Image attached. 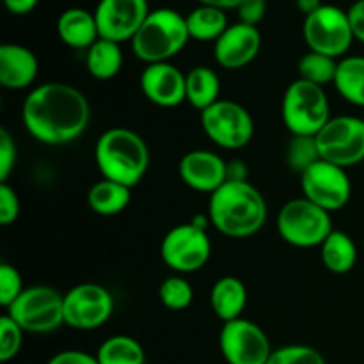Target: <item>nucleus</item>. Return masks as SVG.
<instances>
[{"label": "nucleus", "instance_id": "obj_10", "mask_svg": "<svg viewBox=\"0 0 364 364\" xmlns=\"http://www.w3.org/2000/svg\"><path fill=\"white\" fill-rule=\"evenodd\" d=\"M320 159L340 167L364 160V119L355 116L331 117L316 135Z\"/></svg>", "mask_w": 364, "mask_h": 364}, {"label": "nucleus", "instance_id": "obj_43", "mask_svg": "<svg viewBox=\"0 0 364 364\" xmlns=\"http://www.w3.org/2000/svg\"><path fill=\"white\" fill-rule=\"evenodd\" d=\"M199 4L203 6H212V7H219V9H237L244 0H198Z\"/></svg>", "mask_w": 364, "mask_h": 364}, {"label": "nucleus", "instance_id": "obj_11", "mask_svg": "<svg viewBox=\"0 0 364 364\" xmlns=\"http://www.w3.org/2000/svg\"><path fill=\"white\" fill-rule=\"evenodd\" d=\"M164 263L178 274H192L201 270L212 256V242L206 230L194 224H180L167 231L160 245Z\"/></svg>", "mask_w": 364, "mask_h": 364}, {"label": "nucleus", "instance_id": "obj_15", "mask_svg": "<svg viewBox=\"0 0 364 364\" xmlns=\"http://www.w3.org/2000/svg\"><path fill=\"white\" fill-rule=\"evenodd\" d=\"M149 13L148 0H100L95 11L100 38L132 43Z\"/></svg>", "mask_w": 364, "mask_h": 364}, {"label": "nucleus", "instance_id": "obj_14", "mask_svg": "<svg viewBox=\"0 0 364 364\" xmlns=\"http://www.w3.org/2000/svg\"><path fill=\"white\" fill-rule=\"evenodd\" d=\"M301 187L306 199L329 213L343 208L352 196L347 171L326 160H318L301 174Z\"/></svg>", "mask_w": 364, "mask_h": 364}, {"label": "nucleus", "instance_id": "obj_3", "mask_svg": "<svg viewBox=\"0 0 364 364\" xmlns=\"http://www.w3.org/2000/svg\"><path fill=\"white\" fill-rule=\"evenodd\" d=\"M96 166L105 180L135 187L149 167V149L144 139L128 128L103 132L95 148Z\"/></svg>", "mask_w": 364, "mask_h": 364}, {"label": "nucleus", "instance_id": "obj_25", "mask_svg": "<svg viewBox=\"0 0 364 364\" xmlns=\"http://www.w3.org/2000/svg\"><path fill=\"white\" fill-rule=\"evenodd\" d=\"M187 20V28L191 39H198V41H213L215 43L220 36L226 32L228 16L226 11L219 9V7L203 6L199 4L196 9L185 16Z\"/></svg>", "mask_w": 364, "mask_h": 364}, {"label": "nucleus", "instance_id": "obj_12", "mask_svg": "<svg viewBox=\"0 0 364 364\" xmlns=\"http://www.w3.org/2000/svg\"><path fill=\"white\" fill-rule=\"evenodd\" d=\"M219 348L228 364H267L274 352L265 331L247 318L224 323Z\"/></svg>", "mask_w": 364, "mask_h": 364}, {"label": "nucleus", "instance_id": "obj_36", "mask_svg": "<svg viewBox=\"0 0 364 364\" xmlns=\"http://www.w3.org/2000/svg\"><path fill=\"white\" fill-rule=\"evenodd\" d=\"M16 164V144L6 128L0 130V181L7 183Z\"/></svg>", "mask_w": 364, "mask_h": 364}, {"label": "nucleus", "instance_id": "obj_27", "mask_svg": "<svg viewBox=\"0 0 364 364\" xmlns=\"http://www.w3.org/2000/svg\"><path fill=\"white\" fill-rule=\"evenodd\" d=\"M85 66L96 80H110L123 68V52L119 43L100 38L85 53Z\"/></svg>", "mask_w": 364, "mask_h": 364}, {"label": "nucleus", "instance_id": "obj_2", "mask_svg": "<svg viewBox=\"0 0 364 364\" xmlns=\"http://www.w3.org/2000/svg\"><path fill=\"white\" fill-rule=\"evenodd\" d=\"M267 203L262 192L247 180H228L210 196L208 217L219 233L230 238H247L267 223Z\"/></svg>", "mask_w": 364, "mask_h": 364}, {"label": "nucleus", "instance_id": "obj_7", "mask_svg": "<svg viewBox=\"0 0 364 364\" xmlns=\"http://www.w3.org/2000/svg\"><path fill=\"white\" fill-rule=\"evenodd\" d=\"M7 315L32 334H46L64 323V295L52 287L25 288L7 308Z\"/></svg>", "mask_w": 364, "mask_h": 364}, {"label": "nucleus", "instance_id": "obj_28", "mask_svg": "<svg viewBox=\"0 0 364 364\" xmlns=\"http://www.w3.org/2000/svg\"><path fill=\"white\" fill-rule=\"evenodd\" d=\"M100 364H146L144 347L127 334L110 336L96 352Z\"/></svg>", "mask_w": 364, "mask_h": 364}, {"label": "nucleus", "instance_id": "obj_29", "mask_svg": "<svg viewBox=\"0 0 364 364\" xmlns=\"http://www.w3.org/2000/svg\"><path fill=\"white\" fill-rule=\"evenodd\" d=\"M297 70L299 78L323 87V85L331 84V82L334 84L338 60L329 55H323V53H316L309 50V52L306 53V55H302V59L299 60Z\"/></svg>", "mask_w": 364, "mask_h": 364}, {"label": "nucleus", "instance_id": "obj_16", "mask_svg": "<svg viewBox=\"0 0 364 364\" xmlns=\"http://www.w3.org/2000/svg\"><path fill=\"white\" fill-rule=\"evenodd\" d=\"M178 173L188 188L212 196L228 181V162L208 149H194L181 156Z\"/></svg>", "mask_w": 364, "mask_h": 364}, {"label": "nucleus", "instance_id": "obj_37", "mask_svg": "<svg viewBox=\"0 0 364 364\" xmlns=\"http://www.w3.org/2000/svg\"><path fill=\"white\" fill-rule=\"evenodd\" d=\"M237 13L242 23L258 27L259 21L265 18L267 0H244V2L237 7Z\"/></svg>", "mask_w": 364, "mask_h": 364}, {"label": "nucleus", "instance_id": "obj_20", "mask_svg": "<svg viewBox=\"0 0 364 364\" xmlns=\"http://www.w3.org/2000/svg\"><path fill=\"white\" fill-rule=\"evenodd\" d=\"M57 34L71 48L89 50L100 39L95 13L82 7L66 9L57 20Z\"/></svg>", "mask_w": 364, "mask_h": 364}, {"label": "nucleus", "instance_id": "obj_13", "mask_svg": "<svg viewBox=\"0 0 364 364\" xmlns=\"http://www.w3.org/2000/svg\"><path fill=\"white\" fill-rule=\"evenodd\" d=\"M114 313V297L105 287L80 283L64 295V323L77 331L105 326Z\"/></svg>", "mask_w": 364, "mask_h": 364}, {"label": "nucleus", "instance_id": "obj_21", "mask_svg": "<svg viewBox=\"0 0 364 364\" xmlns=\"http://www.w3.org/2000/svg\"><path fill=\"white\" fill-rule=\"evenodd\" d=\"M210 304L213 313L224 323L242 318V313L247 306V288L244 281L235 276H224L217 279L210 291Z\"/></svg>", "mask_w": 364, "mask_h": 364}, {"label": "nucleus", "instance_id": "obj_17", "mask_svg": "<svg viewBox=\"0 0 364 364\" xmlns=\"http://www.w3.org/2000/svg\"><path fill=\"white\" fill-rule=\"evenodd\" d=\"M141 89L151 103L173 109L187 100V75L171 63L146 64L141 75Z\"/></svg>", "mask_w": 364, "mask_h": 364}, {"label": "nucleus", "instance_id": "obj_23", "mask_svg": "<svg viewBox=\"0 0 364 364\" xmlns=\"http://www.w3.org/2000/svg\"><path fill=\"white\" fill-rule=\"evenodd\" d=\"M132 199V188L112 180H100L89 188L87 203L98 215L112 217L123 212Z\"/></svg>", "mask_w": 364, "mask_h": 364}, {"label": "nucleus", "instance_id": "obj_39", "mask_svg": "<svg viewBox=\"0 0 364 364\" xmlns=\"http://www.w3.org/2000/svg\"><path fill=\"white\" fill-rule=\"evenodd\" d=\"M347 13L352 25V32H354V38L364 45V0H355Z\"/></svg>", "mask_w": 364, "mask_h": 364}, {"label": "nucleus", "instance_id": "obj_22", "mask_svg": "<svg viewBox=\"0 0 364 364\" xmlns=\"http://www.w3.org/2000/svg\"><path fill=\"white\" fill-rule=\"evenodd\" d=\"M320 258L329 272L348 274L358 263V245L347 233L334 230L320 245Z\"/></svg>", "mask_w": 364, "mask_h": 364}, {"label": "nucleus", "instance_id": "obj_33", "mask_svg": "<svg viewBox=\"0 0 364 364\" xmlns=\"http://www.w3.org/2000/svg\"><path fill=\"white\" fill-rule=\"evenodd\" d=\"M267 364H327L316 348L308 345H287L276 348Z\"/></svg>", "mask_w": 364, "mask_h": 364}, {"label": "nucleus", "instance_id": "obj_5", "mask_svg": "<svg viewBox=\"0 0 364 364\" xmlns=\"http://www.w3.org/2000/svg\"><path fill=\"white\" fill-rule=\"evenodd\" d=\"M281 114L291 135L316 137L331 121L329 98L323 87L297 78L284 91Z\"/></svg>", "mask_w": 364, "mask_h": 364}, {"label": "nucleus", "instance_id": "obj_32", "mask_svg": "<svg viewBox=\"0 0 364 364\" xmlns=\"http://www.w3.org/2000/svg\"><path fill=\"white\" fill-rule=\"evenodd\" d=\"M23 334L25 331L7 313L0 316V361L9 363L20 354Z\"/></svg>", "mask_w": 364, "mask_h": 364}, {"label": "nucleus", "instance_id": "obj_6", "mask_svg": "<svg viewBox=\"0 0 364 364\" xmlns=\"http://www.w3.org/2000/svg\"><path fill=\"white\" fill-rule=\"evenodd\" d=\"M279 237L294 247H320L333 233L329 212L306 198L291 199L279 210L276 219Z\"/></svg>", "mask_w": 364, "mask_h": 364}, {"label": "nucleus", "instance_id": "obj_40", "mask_svg": "<svg viewBox=\"0 0 364 364\" xmlns=\"http://www.w3.org/2000/svg\"><path fill=\"white\" fill-rule=\"evenodd\" d=\"M39 4V0H4V6L9 11L11 14H28L36 9V6Z\"/></svg>", "mask_w": 364, "mask_h": 364}, {"label": "nucleus", "instance_id": "obj_31", "mask_svg": "<svg viewBox=\"0 0 364 364\" xmlns=\"http://www.w3.org/2000/svg\"><path fill=\"white\" fill-rule=\"evenodd\" d=\"M159 297L160 302L171 311H183L194 301V290L185 277L171 276L160 284Z\"/></svg>", "mask_w": 364, "mask_h": 364}, {"label": "nucleus", "instance_id": "obj_38", "mask_svg": "<svg viewBox=\"0 0 364 364\" xmlns=\"http://www.w3.org/2000/svg\"><path fill=\"white\" fill-rule=\"evenodd\" d=\"M48 364H100L96 355L82 350H63L53 355Z\"/></svg>", "mask_w": 364, "mask_h": 364}, {"label": "nucleus", "instance_id": "obj_1", "mask_svg": "<svg viewBox=\"0 0 364 364\" xmlns=\"http://www.w3.org/2000/svg\"><path fill=\"white\" fill-rule=\"evenodd\" d=\"M91 119L87 96L64 82H46L28 92L21 105L23 127L36 141L63 146L80 137Z\"/></svg>", "mask_w": 364, "mask_h": 364}, {"label": "nucleus", "instance_id": "obj_4", "mask_svg": "<svg viewBox=\"0 0 364 364\" xmlns=\"http://www.w3.org/2000/svg\"><path fill=\"white\" fill-rule=\"evenodd\" d=\"M191 34L183 14L174 9L151 11L132 39L135 57L146 64L169 63L187 46Z\"/></svg>", "mask_w": 364, "mask_h": 364}, {"label": "nucleus", "instance_id": "obj_42", "mask_svg": "<svg viewBox=\"0 0 364 364\" xmlns=\"http://www.w3.org/2000/svg\"><path fill=\"white\" fill-rule=\"evenodd\" d=\"M295 6H297V9L301 11L304 16H309V14H313L315 11H318L323 4L322 0H295Z\"/></svg>", "mask_w": 364, "mask_h": 364}, {"label": "nucleus", "instance_id": "obj_24", "mask_svg": "<svg viewBox=\"0 0 364 364\" xmlns=\"http://www.w3.org/2000/svg\"><path fill=\"white\" fill-rule=\"evenodd\" d=\"M219 75L208 66H196L187 73V102L199 112L219 102Z\"/></svg>", "mask_w": 364, "mask_h": 364}, {"label": "nucleus", "instance_id": "obj_9", "mask_svg": "<svg viewBox=\"0 0 364 364\" xmlns=\"http://www.w3.org/2000/svg\"><path fill=\"white\" fill-rule=\"evenodd\" d=\"M302 34L311 52L333 59L343 57L355 39L347 11L331 4H323L318 11L306 16Z\"/></svg>", "mask_w": 364, "mask_h": 364}, {"label": "nucleus", "instance_id": "obj_19", "mask_svg": "<svg viewBox=\"0 0 364 364\" xmlns=\"http://www.w3.org/2000/svg\"><path fill=\"white\" fill-rule=\"evenodd\" d=\"M38 57L27 46L4 43L0 46V84L11 91L27 89L38 77Z\"/></svg>", "mask_w": 364, "mask_h": 364}, {"label": "nucleus", "instance_id": "obj_8", "mask_svg": "<svg viewBox=\"0 0 364 364\" xmlns=\"http://www.w3.org/2000/svg\"><path fill=\"white\" fill-rule=\"evenodd\" d=\"M201 127L206 137L219 148L242 149L255 137V119L244 105L219 100L201 112Z\"/></svg>", "mask_w": 364, "mask_h": 364}, {"label": "nucleus", "instance_id": "obj_35", "mask_svg": "<svg viewBox=\"0 0 364 364\" xmlns=\"http://www.w3.org/2000/svg\"><path fill=\"white\" fill-rule=\"evenodd\" d=\"M20 215V198L9 183H0V224L9 226Z\"/></svg>", "mask_w": 364, "mask_h": 364}, {"label": "nucleus", "instance_id": "obj_34", "mask_svg": "<svg viewBox=\"0 0 364 364\" xmlns=\"http://www.w3.org/2000/svg\"><path fill=\"white\" fill-rule=\"evenodd\" d=\"M23 279L16 267L2 263L0 265V304L7 309L23 294Z\"/></svg>", "mask_w": 364, "mask_h": 364}, {"label": "nucleus", "instance_id": "obj_18", "mask_svg": "<svg viewBox=\"0 0 364 364\" xmlns=\"http://www.w3.org/2000/svg\"><path fill=\"white\" fill-rule=\"evenodd\" d=\"M262 48V34L258 27L242 21L230 25L223 36L213 43V55L219 66L226 70H240L258 57Z\"/></svg>", "mask_w": 364, "mask_h": 364}, {"label": "nucleus", "instance_id": "obj_30", "mask_svg": "<svg viewBox=\"0 0 364 364\" xmlns=\"http://www.w3.org/2000/svg\"><path fill=\"white\" fill-rule=\"evenodd\" d=\"M320 159L318 144L316 137L309 135H291L290 142L287 146V162L294 173L302 174L308 171L313 164H316Z\"/></svg>", "mask_w": 364, "mask_h": 364}, {"label": "nucleus", "instance_id": "obj_41", "mask_svg": "<svg viewBox=\"0 0 364 364\" xmlns=\"http://www.w3.org/2000/svg\"><path fill=\"white\" fill-rule=\"evenodd\" d=\"M228 180H235V181L247 180L245 164L240 162V160H231V162H228Z\"/></svg>", "mask_w": 364, "mask_h": 364}, {"label": "nucleus", "instance_id": "obj_26", "mask_svg": "<svg viewBox=\"0 0 364 364\" xmlns=\"http://www.w3.org/2000/svg\"><path fill=\"white\" fill-rule=\"evenodd\" d=\"M334 87L348 103L364 107V57L350 55L338 60Z\"/></svg>", "mask_w": 364, "mask_h": 364}]
</instances>
